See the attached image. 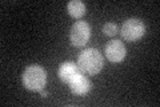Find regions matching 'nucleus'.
Segmentation results:
<instances>
[{
	"label": "nucleus",
	"instance_id": "obj_1",
	"mask_svg": "<svg viewBox=\"0 0 160 107\" xmlns=\"http://www.w3.org/2000/svg\"><path fill=\"white\" fill-rule=\"evenodd\" d=\"M78 66L80 70L86 74L95 75L98 74L104 66V59L102 54L95 48H86L79 54L78 56Z\"/></svg>",
	"mask_w": 160,
	"mask_h": 107
},
{
	"label": "nucleus",
	"instance_id": "obj_2",
	"mask_svg": "<svg viewBox=\"0 0 160 107\" xmlns=\"http://www.w3.org/2000/svg\"><path fill=\"white\" fill-rule=\"evenodd\" d=\"M46 80H47L46 71L38 64L28 66L23 72V84L28 90L40 91L46 84Z\"/></svg>",
	"mask_w": 160,
	"mask_h": 107
},
{
	"label": "nucleus",
	"instance_id": "obj_3",
	"mask_svg": "<svg viewBox=\"0 0 160 107\" xmlns=\"http://www.w3.org/2000/svg\"><path fill=\"white\" fill-rule=\"evenodd\" d=\"M146 32V25L140 19H128L122 25V36L128 42H135L140 39Z\"/></svg>",
	"mask_w": 160,
	"mask_h": 107
},
{
	"label": "nucleus",
	"instance_id": "obj_4",
	"mask_svg": "<svg viewBox=\"0 0 160 107\" xmlns=\"http://www.w3.org/2000/svg\"><path fill=\"white\" fill-rule=\"evenodd\" d=\"M89 36H91V27L87 22H76L69 32V42H71L75 47H82L87 42Z\"/></svg>",
	"mask_w": 160,
	"mask_h": 107
},
{
	"label": "nucleus",
	"instance_id": "obj_5",
	"mask_svg": "<svg viewBox=\"0 0 160 107\" xmlns=\"http://www.w3.org/2000/svg\"><path fill=\"white\" fill-rule=\"evenodd\" d=\"M106 56L109 62L118 63L126 58V47L120 40H111L106 45Z\"/></svg>",
	"mask_w": 160,
	"mask_h": 107
},
{
	"label": "nucleus",
	"instance_id": "obj_6",
	"mask_svg": "<svg viewBox=\"0 0 160 107\" xmlns=\"http://www.w3.org/2000/svg\"><path fill=\"white\" fill-rule=\"evenodd\" d=\"M83 75V71L80 70L78 63L73 62H64L59 68V76L64 83H71L73 79H76L78 76Z\"/></svg>",
	"mask_w": 160,
	"mask_h": 107
},
{
	"label": "nucleus",
	"instance_id": "obj_7",
	"mask_svg": "<svg viewBox=\"0 0 160 107\" xmlns=\"http://www.w3.org/2000/svg\"><path fill=\"white\" fill-rule=\"evenodd\" d=\"M69 87H71V91L76 95H84L87 94L92 87V83L86 78V76L80 75L76 79H73L71 83H69Z\"/></svg>",
	"mask_w": 160,
	"mask_h": 107
},
{
	"label": "nucleus",
	"instance_id": "obj_8",
	"mask_svg": "<svg viewBox=\"0 0 160 107\" xmlns=\"http://www.w3.org/2000/svg\"><path fill=\"white\" fill-rule=\"evenodd\" d=\"M67 9H68V13L71 15L72 18H82L84 13H86V6H84L83 2L80 0H72V2L68 3L67 6Z\"/></svg>",
	"mask_w": 160,
	"mask_h": 107
},
{
	"label": "nucleus",
	"instance_id": "obj_9",
	"mask_svg": "<svg viewBox=\"0 0 160 107\" xmlns=\"http://www.w3.org/2000/svg\"><path fill=\"white\" fill-rule=\"evenodd\" d=\"M103 32L106 34L107 36H113V35L118 34V25L115 24V23H107V24H104Z\"/></svg>",
	"mask_w": 160,
	"mask_h": 107
},
{
	"label": "nucleus",
	"instance_id": "obj_10",
	"mask_svg": "<svg viewBox=\"0 0 160 107\" xmlns=\"http://www.w3.org/2000/svg\"><path fill=\"white\" fill-rule=\"evenodd\" d=\"M40 94H42V96H43V98H46V96H48V93H47V91L46 90H40Z\"/></svg>",
	"mask_w": 160,
	"mask_h": 107
}]
</instances>
